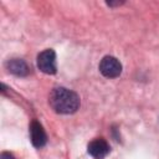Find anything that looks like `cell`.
I'll return each instance as SVG.
<instances>
[{
  "mask_svg": "<svg viewBox=\"0 0 159 159\" xmlns=\"http://www.w3.org/2000/svg\"><path fill=\"white\" fill-rule=\"evenodd\" d=\"M50 106L56 113L72 114L80 108V97L68 88L56 87L50 94Z\"/></svg>",
  "mask_w": 159,
  "mask_h": 159,
  "instance_id": "obj_1",
  "label": "cell"
},
{
  "mask_svg": "<svg viewBox=\"0 0 159 159\" xmlns=\"http://www.w3.org/2000/svg\"><path fill=\"white\" fill-rule=\"evenodd\" d=\"M37 67L41 72L46 75H55L57 71L56 53L52 48L43 50L37 56Z\"/></svg>",
  "mask_w": 159,
  "mask_h": 159,
  "instance_id": "obj_2",
  "label": "cell"
},
{
  "mask_svg": "<svg viewBox=\"0 0 159 159\" xmlns=\"http://www.w3.org/2000/svg\"><path fill=\"white\" fill-rule=\"evenodd\" d=\"M99 72L107 78H116L122 73V63L113 56H104L99 62Z\"/></svg>",
  "mask_w": 159,
  "mask_h": 159,
  "instance_id": "obj_3",
  "label": "cell"
},
{
  "mask_svg": "<svg viewBox=\"0 0 159 159\" xmlns=\"http://www.w3.org/2000/svg\"><path fill=\"white\" fill-rule=\"evenodd\" d=\"M87 150H88V154L91 157H93L94 159H103L104 157H107L111 148H109V144L107 143L106 139L94 138L93 140H91L88 143Z\"/></svg>",
  "mask_w": 159,
  "mask_h": 159,
  "instance_id": "obj_4",
  "label": "cell"
},
{
  "mask_svg": "<svg viewBox=\"0 0 159 159\" xmlns=\"http://www.w3.org/2000/svg\"><path fill=\"white\" fill-rule=\"evenodd\" d=\"M30 139L35 148H42L47 142L46 132L37 120H32L30 124Z\"/></svg>",
  "mask_w": 159,
  "mask_h": 159,
  "instance_id": "obj_5",
  "label": "cell"
},
{
  "mask_svg": "<svg viewBox=\"0 0 159 159\" xmlns=\"http://www.w3.org/2000/svg\"><path fill=\"white\" fill-rule=\"evenodd\" d=\"M7 71L15 76H19V77H24V76H27L29 75V66L27 63L21 60V58H10L6 61L5 63Z\"/></svg>",
  "mask_w": 159,
  "mask_h": 159,
  "instance_id": "obj_6",
  "label": "cell"
},
{
  "mask_svg": "<svg viewBox=\"0 0 159 159\" xmlns=\"http://www.w3.org/2000/svg\"><path fill=\"white\" fill-rule=\"evenodd\" d=\"M0 159H15V157L9 152H2L0 154Z\"/></svg>",
  "mask_w": 159,
  "mask_h": 159,
  "instance_id": "obj_7",
  "label": "cell"
}]
</instances>
